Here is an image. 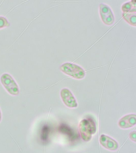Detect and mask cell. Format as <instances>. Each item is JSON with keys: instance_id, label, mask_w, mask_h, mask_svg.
<instances>
[{"instance_id": "obj_8", "label": "cell", "mask_w": 136, "mask_h": 153, "mask_svg": "<svg viewBox=\"0 0 136 153\" xmlns=\"http://www.w3.org/2000/svg\"><path fill=\"white\" fill-rule=\"evenodd\" d=\"M136 3L135 1H131L123 4L121 7L123 13H136Z\"/></svg>"}, {"instance_id": "obj_11", "label": "cell", "mask_w": 136, "mask_h": 153, "mask_svg": "<svg viewBox=\"0 0 136 153\" xmlns=\"http://www.w3.org/2000/svg\"><path fill=\"white\" fill-rule=\"evenodd\" d=\"M10 24L7 19L3 16H0V29L10 26Z\"/></svg>"}, {"instance_id": "obj_12", "label": "cell", "mask_w": 136, "mask_h": 153, "mask_svg": "<svg viewBox=\"0 0 136 153\" xmlns=\"http://www.w3.org/2000/svg\"><path fill=\"white\" fill-rule=\"evenodd\" d=\"M136 131H132V132H131V133H130L129 135V137L130 139H131V140L133 141V142H135L136 141Z\"/></svg>"}, {"instance_id": "obj_9", "label": "cell", "mask_w": 136, "mask_h": 153, "mask_svg": "<svg viewBox=\"0 0 136 153\" xmlns=\"http://www.w3.org/2000/svg\"><path fill=\"white\" fill-rule=\"evenodd\" d=\"M123 17L129 25L132 26H136V13H123Z\"/></svg>"}, {"instance_id": "obj_2", "label": "cell", "mask_w": 136, "mask_h": 153, "mask_svg": "<svg viewBox=\"0 0 136 153\" xmlns=\"http://www.w3.org/2000/svg\"><path fill=\"white\" fill-rule=\"evenodd\" d=\"M59 69L66 75L77 79H82L85 76L83 68L75 63L66 62L60 66Z\"/></svg>"}, {"instance_id": "obj_13", "label": "cell", "mask_w": 136, "mask_h": 153, "mask_svg": "<svg viewBox=\"0 0 136 153\" xmlns=\"http://www.w3.org/2000/svg\"><path fill=\"white\" fill-rule=\"evenodd\" d=\"M2 117L1 111V108H0V123L1 121Z\"/></svg>"}, {"instance_id": "obj_4", "label": "cell", "mask_w": 136, "mask_h": 153, "mask_svg": "<svg viewBox=\"0 0 136 153\" xmlns=\"http://www.w3.org/2000/svg\"><path fill=\"white\" fill-rule=\"evenodd\" d=\"M99 8L100 16L103 22L108 26L113 25L115 19L110 7L105 4L101 3L99 6Z\"/></svg>"}, {"instance_id": "obj_5", "label": "cell", "mask_w": 136, "mask_h": 153, "mask_svg": "<svg viewBox=\"0 0 136 153\" xmlns=\"http://www.w3.org/2000/svg\"><path fill=\"white\" fill-rule=\"evenodd\" d=\"M60 96L64 103L70 108L77 107V100L72 92L67 88H63L60 91Z\"/></svg>"}, {"instance_id": "obj_7", "label": "cell", "mask_w": 136, "mask_h": 153, "mask_svg": "<svg viewBox=\"0 0 136 153\" xmlns=\"http://www.w3.org/2000/svg\"><path fill=\"white\" fill-rule=\"evenodd\" d=\"M136 124V115L135 114L126 115L120 118L118 122L119 127L124 129L130 128Z\"/></svg>"}, {"instance_id": "obj_1", "label": "cell", "mask_w": 136, "mask_h": 153, "mask_svg": "<svg viewBox=\"0 0 136 153\" xmlns=\"http://www.w3.org/2000/svg\"><path fill=\"white\" fill-rule=\"evenodd\" d=\"M79 131L81 138L85 142L91 139L92 135L96 133L97 127L94 120L87 118L82 120L79 125Z\"/></svg>"}, {"instance_id": "obj_6", "label": "cell", "mask_w": 136, "mask_h": 153, "mask_svg": "<svg viewBox=\"0 0 136 153\" xmlns=\"http://www.w3.org/2000/svg\"><path fill=\"white\" fill-rule=\"evenodd\" d=\"M100 142L103 147L109 150L116 151L119 148V144L115 140L105 134L100 136Z\"/></svg>"}, {"instance_id": "obj_10", "label": "cell", "mask_w": 136, "mask_h": 153, "mask_svg": "<svg viewBox=\"0 0 136 153\" xmlns=\"http://www.w3.org/2000/svg\"><path fill=\"white\" fill-rule=\"evenodd\" d=\"M50 131V128L47 125H45L40 130V138L44 143H46L48 141Z\"/></svg>"}, {"instance_id": "obj_3", "label": "cell", "mask_w": 136, "mask_h": 153, "mask_svg": "<svg viewBox=\"0 0 136 153\" xmlns=\"http://www.w3.org/2000/svg\"><path fill=\"white\" fill-rule=\"evenodd\" d=\"M1 82L7 91L13 96L19 94V88L13 76L9 74L5 73L1 76Z\"/></svg>"}]
</instances>
